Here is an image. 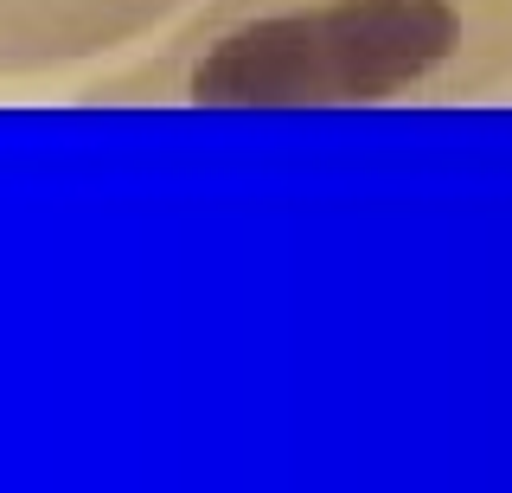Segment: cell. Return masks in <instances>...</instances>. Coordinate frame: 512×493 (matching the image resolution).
I'll return each instance as SVG.
<instances>
[{
    "mask_svg": "<svg viewBox=\"0 0 512 493\" xmlns=\"http://www.w3.org/2000/svg\"><path fill=\"white\" fill-rule=\"evenodd\" d=\"M512 90V0H199L90 109H455Z\"/></svg>",
    "mask_w": 512,
    "mask_h": 493,
    "instance_id": "6da1fadb",
    "label": "cell"
},
{
    "mask_svg": "<svg viewBox=\"0 0 512 493\" xmlns=\"http://www.w3.org/2000/svg\"><path fill=\"white\" fill-rule=\"evenodd\" d=\"M199 0H0V84L96 65L167 33Z\"/></svg>",
    "mask_w": 512,
    "mask_h": 493,
    "instance_id": "7a4b0ae2",
    "label": "cell"
}]
</instances>
